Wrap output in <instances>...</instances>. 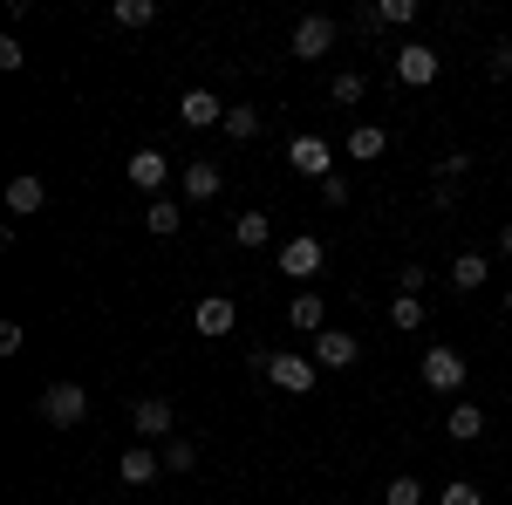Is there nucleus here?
I'll list each match as a JSON object with an SVG mask.
<instances>
[{
    "label": "nucleus",
    "mask_w": 512,
    "mask_h": 505,
    "mask_svg": "<svg viewBox=\"0 0 512 505\" xmlns=\"http://www.w3.org/2000/svg\"><path fill=\"white\" fill-rule=\"evenodd\" d=\"M253 376H267V383L280 389V396H308L315 389V362L308 355H274V349H253V362H246Z\"/></svg>",
    "instance_id": "nucleus-1"
},
{
    "label": "nucleus",
    "mask_w": 512,
    "mask_h": 505,
    "mask_svg": "<svg viewBox=\"0 0 512 505\" xmlns=\"http://www.w3.org/2000/svg\"><path fill=\"white\" fill-rule=\"evenodd\" d=\"M35 410H41V424L76 430L82 417H89V389H82V383H48V389H41V403H35Z\"/></svg>",
    "instance_id": "nucleus-2"
},
{
    "label": "nucleus",
    "mask_w": 512,
    "mask_h": 505,
    "mask_svg": "<svg viewBox=\"0 0 512 505\" xmlns=\"http://www.w3.org/2000/svg\"><path fill=\"white\" fill-rule=\"evenodd\" d=\"M465 383H472V369H465V355H458V349H424V389L458 396Z\"/></svg>",
    "instance_id": "nucleus-3"
},
{
    "label": "nucleus",
    "mask_w": 512,
    "mask_h": 505,
    "mask_svg": "<svg viewBox=\"0 0 512 505\" xmlns=\"http://www.w3.org/2000/svg\"><path fill=\"white\" fill-rule=\"evenodd\" d=\"M437 69H444V62H437V48H424V41H403V48H396V82H410V89H431Z\"/></svg>",
    "instance_id": "nucleus-4"
},
{
    "label": "nucleus",
    "mask_w": 512,
    "mask_h": 505,
    "mask_svg": "<svg viewBox=\"0 0 512 505\" xmlns=\"http://www.w3.org/2000/svg\"><path fill=\"white\" fill-rule=\"evenodd\" d=\"M287 164H294L301 178H315V185L335 178V151H328L321 137H294V144H287Z\"/></svg>",
    "instance_id": "nucleus-5"
},
{
    "label": "nucleus",
    "mask_w": 512,
    "mask_h": 505,
    "mask_svg": "<svg viewBox=\"0 0 512 505\" xmlns=\"http://www.w3.org/2000/svg\"><path fill=\"white\" fill-rule=\"evenodd\" d=\"M321 260H328V253H321V239H315V233H294L287 246H280V273H287V280H315Z\"/></svg>",
    "instance_id": "nucleus-6"
},
{
    "label": "nucleus",
    "mask_w": 512,
    "mask_h": 505,
    "mask_svg": "<svg viewBox=\"0 0 512 505\" xmlns=\"http://www.w3.org/2000/svg\"><path fill=\"white\" fill-rule=\"evenodd\" d=\"M233 321H239L233 294H205V301L192 308V328L205 335V342H219V335H233Z\"/></svg>",
    "instance_id": "nucleus-7"
},
{
    "label": "nucleus",
    "mask_w": 512,
    "mask_h": 505,
    "mask_svg": "<svg viewBox=\"0 0 512 505\" xmlns=\"http://www.w3.org/2000/svg\"><path fill=\"white\" fill-rule=\"evenodd\" d=\"M328 48H335V21H328V14H301V21H294V55H301V62H321Z\"/></svg>",
    "instance_id": "nucleus-8"
},
{
    "label": "nucleus",
    "mask_w": 512,
    "mask_h": 505,
    "mask_svg": "<svg viewBox=\"0 0 512 505\" xmlns=\"http://www.w3.org/2000/svg\"><path fill=\"white\" fill-rule=\"evenodd\" d=\"M178 123H192V130H212V123H226V103H219L212 89H185V96H178Z\"/></svg>",
    "instance_id": "nucleus-9"
},
{
    "label": "nucleus",
    "mask_w": 512,
    "mask_h": 505,
    "mask_svg": "<svg viewBox=\"0 0 512 505\" xmlns=\"http://www.w3.org/2000/svg\"><path fill=\"white\" fill-rule=\"evenodd\" d=\"M130 424H137V437H171L178 410H171V396H144V403L130 410Z\"/></svg>",
    "instance_id": "nucleus-10"
},
{
    "label": "nucleus",
    "mask_w": 512,
    "mask_h": 505,
    "mask_svg": "<svg viewBox=\"0 0 512 505\" xmlns=\"http://www.w3.org/2000/svg\"><path fill=\"white\" fill-rule=\"evenodd\" d=\"M123 171H130V185H137V192H158L164 178H171V157H164L158 144H151V151H137V157H130Z\"/></svg>",
    "instance_id": "nucleus-11"
},
{
    "label": "nucleus",
    "mask_w": 512,
    "mask_h": 505,
    "mask_svg": "<svg viewBox=\"0 0 512 505\" xmlns=\"http://www.w3.org/2000/svg\"><path fill=\"white\" fill-rule=\"evenodd\" d=\"M355 355H362V349H355V335H342V328H321V335H315V362H321V369H349Z\"/></svg>",
    "instance_id": "nucleus-12"
},
{
    "label": "nucleus",
    "mask_w": 512,
    "mask_h": 505,
    "mask_svg": "<svg viewBox=\"0 0 512 505\" xmlns=\"http://www.w3.org/2000/svg\"><path fill=\"white\" fill-rule=\"evenodd\" d=\"M383 151H390V130H383V123H355L349 130V157L355 164H376Z\"/></svg>",
    "instance_id": "nucleus-13"
},
{
    "label": "nucleus",
    "mask_w": 512,
    "mask_h": 505,
    "mask_svg": "<svg viewBox=\"0 0 512 505\" xmlns=\"http://www.w3.org/2000/svg\"><path fill=\"white\" fill-rule=\"evenodd\" d=\"M41 205H48V185H41L35 171H21V178L7 185V212H21V219H28V212H41Z\"/></svg>",
    "instance_id": "nucleus-14"
},
{
    "label": "nucleus",
    "mask_w": 512,
    "mask_h": 505,
    "mask_svg": "<svg viewBox=\"0 0 512 505\" xmlns=\"http://www.w3.org/2000/svg\"><path fill=\"white\" fill-rule=\"evenodd\" d=\"M117 471H123V485H151V478L164 471V458H151V444H130Z\"/></svg>",
    "instance_id": "nucleus-15"
},
{
    "label": "nucleus",
    "mask_w": 512,
    "mask_h": 505,
    "mask_svg": "<svg viewBox=\"0 0 512 505\" xmlns=\"http://www.w3.org/2000/svg\"><path fill=\"white\" fill-rule=\"evenodd\" d=\"M267 239H274V219H267V212H239V219H233V246L260 253Z\"/></svg>",
    "instance_id": "nucleus-16"
},
{
    "label": "nucleus",
    "mask_w": 512,
    "mask_h": 505,
    "mask_svg": "<svg viewBox=\"0 0 512 505\" xmlns=\"http://www.w3.org/2000/svg\"><path fill=\"white\" fill-rule=\"evenodd\" d=\"M219 185H226V178H219V164H205V157H198V164H185V198H198V205H205V198H219Z\"/></svg>",
    "instance_id": "nucleus-17"
},
{
    "label": "nucleus",
    "mask_w": 512,
    "mask_h": 505,
    "mask_svg": "<svg viewBox=\"0 0 512 505\" xmlns=\"http://www.w3.org/2000/svg\"><path fill=\"white\" fill-rule=\"evenodd\" d=\"M219 130H226L233 144H253V137H260V110H253V103H226V123H219Z\"/></svg>",
    "instance_id": "nucleus-18"
},
{
    "label": "nucleus",
    "mask_w": 512,
    "mask_h": 505,
    "mask_svg": "<svg viewBox=\"0 0 512 505\" xmlns=\"http://www.w3.org/2000/svg\"><path fill=\"white\" fill-rule=\"evenodd\" d=\"M485 253H458V260H451V287H458V294H478V287H485Z\"/></svg>",
    "instance_id": "nucleus-19"
},
{
    "label": "nucleus",
    "mask_w": 512,
    "mask_h": 505,
    "mask_svg": "<svg viewBox=\"0 0 512 505\" xmlns=\"http://www.w3.org/2000/svg\"><path fill=\"white\" fill-rule=\"evenodd\" d=\"M444 430H451L458 444H478V437H485V410H478V403H458V410L444 417Z\"/></svg>",
    "instance_id": "nucleus-20"
},
{
    "label": "nucleus",
    "mask_w": 512,
    "mask_h": 505,
    "mask_svg": "<svg viewBox=\"0 0 512 505\" xmlns=\"http://www.w3.org/2000/svg\"><path fill=\"white\" fill-rule=\"evenodd\" d=\"M287 321H294V328H308V335H321V328H328V314H321V294H294Z\"/></svg>",
    "instance_id": "nucleus-21"
},
{
    "label": "nucleus",
    "mask_w": 512,
    "mask_h": 505,
    "mask_svg": "<svg viewBox=\"0 0 512 505\" xmlns=\"http://www.w3.org/2000/svg\"><path fill=\"white\" fill-rule=\"evenodd\" d=\"M117 21L123 28H151L158 21V0H117Z\"/></svg>",
    "instance_id": "nucleus-22"
},
{
    "label": "nucleus",
    "mask_w": 512,
    "mask_h": 505,
    "mask_svg": "<svg viewBox=\"0 0 512 505\" xmlns=\"http://www.w3.org/2000/svg\"><path fill=\"white\" fill-rule=\"evenodd\" d=\"M178 226H185V212H178V205H171V198H151V233H178Z\"/></svg>",
    "instance_id": "nucleus-23"
},
{
    "label": "nucleus",
    "mask_w": 512,
    "mask_h": 505,
    "mask_svg": "<svg viewBox=\"0 0 512 505\" xmlns=\"http://www.w3.org/2000/svg\"><path fill=\"white\" fill-rule=\"evenodd\" d=\"M328 96H335V103H362V96H369V82L355 76V69H342V76L328 82Z\"/></svg>",
    "instance_id": "nucleus-24"
},
{
    "label": "nucleus",
    "mask_w": 512,
    "mask_h": 505,
    "mask_svg": "<svg viewBox=\"0 0 512 505\" xmlns=\"http://www.w3.org/2000/svg\"><path fill=\"white\" fill-rule=\"evenodd\" d=\"M383 505H424V485L417 478H390L383 485Z\"/></svg>",
    "instance_id": "nucleus-25"
},
{
    "label": "nucleus",
    "mask_w": 512,
    "mask_h": 505,
    "mask_svg": "<svg viewBox=\"0 0 512 505\" xmlns=\"http://www.w3.org/2000/svg\"><path fill=\"white\" fill-rule=\"evenodd\" d=\"M192 465H198V444L171 437V444H164V471H192Z\"/></svg>",
    "instance_id": "nucleus-26"
},
{
    "label": "nucleus",
    "mask_w": 512,
    "mask_h": 505,
    "mask_svg": "<svg viewBox=\"0 0 512 505\" xmlns=\"http://www.w3.org/2000/svg\"><path fill=\"white\" fill-rule=\"evenodd\" d=\"M390 321H396V328H424V301L396 294V301H390Z\"/></svg>",
    "instance_id": "nucleus-27"
},
{
    "label": "nucleus",
    "mask_w": 512,
    "mask_h": 505,
    "mask_svg": "<svg viewBox=\"0 0 512 505\" xmlns=\"http://www.w3.org/2000/svg\"><path fill=\"white\" fill-rule=\"evenodd\" d=\"M437 505H485V492H478L472 478H451V485H444V499Z\"/></svg>",
    "instance_id": "nucleus-28"
},
{
    "label": "nucleus",
    "mask_w": 512,
    "mask_h": 505,
    "mask_svg": "<svg viewBox=\"0 0 512 505\" xmlns=\"http://www.w3.org/2000/svg\"><path fill=\"white\" fill-rule=\"evenodd\" d=\"M472 171V151H451V157H437V185H458Z\"/></svg>",
    "instance_id": "nucleus-29"
},
{
    "label": "nucleus",
    "mask_w": 512,
    "mask_h": 505,
    "mask_svg": "<svg viewBox=\"0 0 512 505\" xmlns=\"http://www.w3.org/2000/svg\"><path fill=\"white\" fill-rule=\"evenodd\" d=\"M417 21V0H383V28H410Z\"/></svg>",
    "instance_id": "nucleus-30"
},
{
    "label": "nucleus",
    "mask_w": 512,
    "mask_h": 505,
    "mask_svg": "<svg viewBox=\"0 0 512 505\" xmlns=\"http://www.w3.org/2000/svg\"><path fill=\"white\" fill-rule=\"evenodd\" d=\"M28 62V48H21V35H0V69H21Z\"/></svg>",
    "instance_id": "nucleus-31"
},
{
    "label": "nucleus",
    "mask_w": 512,
    "mask_h": 505,
    "mask_svg": "<svg viewBox=\"0 0 512 505\" xmlns=\"http://www.w3.org/2000/svg\"><path fill=\"white\" fill-rule=\"evenodd\" d=\"M396 287H403L410 301H424V267H403V273H396Z\"/></svg>",
    "instance_id": "nucleus-32"
},
{
    "label": "nucleus",
    "mask_w": 512,
    "mask_h": 505,
    "mask_svg": "<svg viewBox=\"0 0 512 505\" xmlns=\"http://www.w3.org/2000/svg\"><path fill=\"white\" fill-rule=\"evenodd\" d=\"M0 355H21V321H0Z\"/></svg>",
    "instance_id": "nucleus-33"
},
{
    "label": "nucleus",
    "mask_w": 512,
    "mask_h": 505,
    "mask_svg": "<svg viewBox=\"0 0 512 505\" xmlns=\"http://www.w3.org/2000/svg\"><path fill=\"white\" fill-rule=\"evenodd\" d=\"M321 198H328V205L342 212V205H349V178H328V185H321Z\"/></svg>",
    "instance_id": "nucleus-34"
},
{
    "label": "nucleus",
    "mask_w": 512,
    "mask_h": 505,
    "mask_svg": "<svg viewBox=\"0 0 512 505\" xmlns=\"http://www.w3.org/2000/svg\"><path fill=\"white\" fill-rule=\"evenodd\" d=\"M492 76H512V41H492Z\"/></svg>",
    "instance_id": "nucleus-35"
},
{
    "label": "nucleus",
    "mask_w": 512,
    "mask_h": 505,
    "mask_svg": "<svg viewBox=\"0 0 512 505\" xmlns=\"http://www.w3.org/2000/svg\"><path fill=\"white\" fill-rule=\"evenodd\" d=\"M499 253H506V260H512V219H506V226H499Z\"/></svg>",
    "instance_id": "nucleus-36"
},
{
    "label": "nucleus",
    "mask_w": 512,
    "mask_h": 505,
    "mask_svg": "<svg viewBox=\"0 0 512 505\" xmlns=\"http://www.w3.org/2000/svg\"><path fill=\"white\" fill-rule=\"evenodd\" d=\"M506 314H512V287H506Z\"/></svg>",
    "instance_id": "nucleus-37"
}]
</instances>
